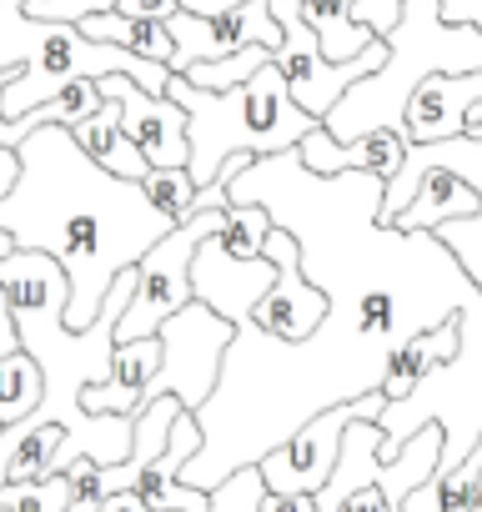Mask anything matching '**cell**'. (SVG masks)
Wrapping results in <instances>:
<instances>
[{
	"instance_id": "cell-20",
	"label": "cell",
	"mask_w": 482,
	"mask_h": 512,
	"mask_svg": "<svg viewBox=\"0 0 482 512\" xmlns=\"http://www.w3.org/2000/svg\"><path fill=\"white\" fill-rule=\"evenodd\" d=\"M141 191L151 196V206L171 221V226H186L191 216H201V186L191 181V171H151L141 181Z\"/></svg>"
},
{
	"instance_id": "cell-14",
	"label": "cell",
	"mask_w": 482,
	"mask_h": 512,
	"mask_svg": "<svg viewBox=\"0 0 482 512\" xmlns=\"http://www.w3.org/2000/svg\"><path fill=\"white\" fill-rule=\"evenodd\" d=\"M472 216H482V191H477L467 176H457V171H447V166H432V171L417 181V196H412V206L397 216L392 231L417 236V231H437V226H447V221H472Z\"/></svg>"
},
{
	"instance_id": "cell-15",
	"label": "cell",
	"mask_w": 482,
	"mask_h": 512,
	"mask_svg": "<svg viewBox=\"0 0 482 512\" xmlns=\"http://www.w3.org/2000/svg\"><path fill=\"white\" fill-rule=\"evenodd\" d=\"M76 146L101 166V171H111V176H121V181H146L151 176V161L136 151V141L121 131V116H116V106L106 101L91 121H81L76 131Z\"/></svg>"
},
{
	"instance_id": "cell-4",
	"label": "cell",
	"mask_w": 482,
	"mask_h": 512,
	"mask_svg": "<svg viewBox=\"0 0 482 512\" xmlns=\"http://www.w3.org/2000/svg\"><path fill=\"white\" fill-rule=\"evenodd\" d=\"M272 16H277V26H282L277 71L287 76L292 101H297L312 121H322V126H327V116L347 101V91H352V86H362V81L382 76V71H387V61H392V46H387V41H377L367 56H357V61H347V66H332V61L322 56L317 31H312V26H307V16H302V0H272Z\"/></svg>"
},
{
	"instance_id": "cell-6",
	"label": "cell",
	"mask_w": 482,
	"mask_h": 512,
	"mask_svg": "<svg viewBox=\"0 0 482 512\" xmlns=\"http://www.w3.org/2000/svg\"><path fill=\"white\" fill-rule=\"evenodd\" d=\"M382 412H387V397L367 392V397H352V402H337V407H322L317 417H307L282 447H272L257 462L267 492H307V497H317L332 482L337 462H342L347 427L352 422H382Z\"/></svg>"
},
{
	"instance_id": "cell-17",
	"label": "cell",
	"mask_w": 482,
	"mask_h": 512,
	"mask_svg": "<svg viewBox=\"0 0 482 512\" xmlns=\"http://www.w3.org/2000/svg\"><path fill=\"white\" fill-rule=\"evenodd\" d=\"M76 26H81V36H91L101 46H116L126 56H141L151 66H166L171 71V61H176V41H171V31L161 21H131V16L106 11V16H86Z\"/></svg>"
},
{
	"instance_id": "cell-16",
	"label": "cell",
	"mask_w": 482,
	"mask_h": 512,
	"mask_svg": "<svg viewBox=\"0 0 482 512\" xmlns=\"http://www.w3.org/2000/svg\"><path fill=\"white\" fill-rule=\"evenodd\" d=\"M302 16L307 26L317 31L322 41V56L332 66H347L357 56H367L382 36H372L362 21H357V0H302Z\"/></svg>"
},
{
	"instance_id": "cell-7",
	"label": "cell",
	"mask_w": 482,
	"mask_h": 512,
	"mask_svg": "<svg viewBox=\"0 0 482 512\" xmlns=\"http://www.w3.org/2000/svg\"><path fill=\"white\" fill-rule=\"evenodd\" d=\"M262 256L277 267V282H272V292L262 297L252 327L267 332V337H277V342H287V347H307V342L327 327V317H332V292L317 287V282L302 272V241H297L287 226H272Z\"/></svg>"
},
{
	"instance_id": "cell-18",
	"label": "cell",
	"mask_w": 482,
	"mask_h": 512,
	"mask_svg": "<svg viewBox=\"0 0 482 512\" xmlns=\"http://www.w3.org/2000/svg\"><path fill=\"white\" fill-rule=\"evenodd\" d=\"M46 402V372L31 352L0 357V427H16L26 417H36V407Z\"/></svg>"
},
{
	"instance_id": "cell-3",
	"label": "cell",
	"mask_w": 482,
	"mask_h": 512,
	"mask_svg": "<svg viewBox=\"0 0 482 512\" xmlns=\"http://www.w3.org/2000/svg\"><path fill=\"white\" fill-rule=\"evenodd\" d=\"M221 231H226V211H201V216H191L186 226H176L166 241H156L141 256V267H136V297H131L126 317L116 322V347L161 337V327L196 302L191 262H196L201 241H211Z\"/></svg>"
},
{
	"instance_id": "cell-27",
	"label": "cell",
	"mask_w": 482,
	"mask_h": 512,
	"mask_svg": "<svg viewBox=\"0 0 482 512\" xmlns=\"http://www.w3.org/2000/svg\"><path fill=\"white\" fill-rule=\"evenodd\" d=\"M16 181H21V151L0 146V201H6V196L16 191Z\"/></svg>"
},
{
	"instance_id": "cell-23",
	"label": "cell",
	"mask_w": 482,
	"mask_h": 512,
	"mask_svg": "<svg viewBox=\"0 0 482 512\" xmlns=\"http://www.w3.org/2000/svg\"><path fill=\"white\" fill-rule=\"evenodd\" d=\"M437 21L452 31H477L482 36V0H437Z\"/></svg>"
},
{
	"instance_id": "cell-12",
	"label": "cell",
	"mask_w": 482,
	"mask_h": 512,
	"mask_svg": "<svg viewBox=\"0 0 482 512\" xmlns=\"http://www.w3.org/2000/svg\"><path fill=\"white\" fill-rule=\"evenodd\" d=\"M407 151H412V141H407V131H402V126L367 131V136H357L352 146L332 141V131H327V126H317V131L297 146L302 166H307L312 176H322V181L347 176V171H362V176H377V181H397V176H402V166H407Z\"/></svg>"
},
{
	"instance_id": "cell-26",
	"label": "cell",
	"mask_w": 482,
	"mask_h": 512,
	"mask_svg": "<svg viewBox=\"0 0 482 512\" xmlns=\"http://www.w3.org/2000/svg\"><path fill=\"white\" fill-rule=\"evenodd\" d=\"M262 512H322V502L307 497V492H267Z\"/></svg>"
},
{
	"instance_id": "cell-24",
	"label": "cell",
	"mask_w": 482,
	"mask_h": 512,
	"mask_svg": "<svg viewBox=\"0 0 482 512\" xmlns=\"http://www.w3.org/2000/svg\"><path fill=\"white\" fill-rule=\"evenodd\" d=\"M116 16H131V21H171L181 16V0H116Z\"/></svg>"
},
{
	"instance_id": "cell-9",
	"label": "cell",
	"mask_w": 482,
	"mask_h": 512,
	"mask_svg": "<svg viewBox=\"0 0 482 512\" xmlns=\"http://www.w3.org/2000/svg\"><path fill=\"white\" fill-rule=\"evenodd\" d=\"M96 86L116 106L121 131L136 141V151L151 161V171H181V166H191V136H186L191 121H186V111L171 96H151L131 76H106Z\"/></svg>"
},
{
	"instance_id": "cell-30",
	"label": "cell",
	"mask_w": 482,
	"mask_h": 512,
	"mask_svg": "<svg viewBox=\"0 0 482 512\" xmlns=\"http://www.w3.org/2000/svg\"><path fill=\"white\" fill-rule=\"evenodd\" d=\"M11 251H16V241H11L6 231H0V256H11Z\"/></svg>"
},
{
	"instance_id": "cell-8",
	"label": "cell",
	"mask_w": 482,
	"mask_h": 512,
	"mask_svg": "<svg viewBox=\"0 0 482 512\" xmlns=\"http://www.w3.org/2000/svg\"><path fill=\"white\" fill-rule=\"evenodd\" d=\"M171 41H176V61H171V76H186L191 66H206V61H226V56H241L252 46H267L272 56L282 51V26L272 16V0H247V6H231L221 16H171L166 21Z\"/></svg>"
},
{
	"instance_id": "cell-11",
	"label": "cell",
	"mask_w": 482,
	"mask_h": 512,
	"mask_svg": "<svg viewBox=\"0 0 482 512\" xmlns=\"http://www.w3.org/2000/svg\"><path fill=\"white\" fill-rule=\"evenodd\" d=\"M482 106V71H432L412 86L402 106V131L412 146L462 141L467 111Z\"/></svg>"
},
{
	"instance_id": "cell-28",
	"label": "cell",
	"mask_w": 482,
	"mask_h": 512,
	"mask_svg": "<svg viewBox=\"0 0 482 512\" xmlns=\"http://www.w3.org/2000/svg\"><path fill=\"white\" fill-rule=\"evenodd\" d=\"M101 512H151V507L141 502V492H116V497L101 502Z\"/></svg>"
},
{
	"instance_id": "cell-1",
	"label": "cell",
	"mask_w": 482,
	"mask_h": 512,
	"mask_svg": "<svg viewBox=\"0 0 482 512\" xmlns=\"http://www.w3.org/2000/svg\"><path fill=\"white\" fill-rule=\"evenodd\" d=\"M0 231L16 251H46L71 282L66 327L86 332L106 307L121 272L166 241L176 226L151 206L141 181L101 171L66 126H46L21 141V181L0 201Z\"/></svg>"
},
{
	"instance_id": "cell-13",
	"label": "cell",
	"mask_w": 482,
	"mask_h": 512,
	"mask_svg": "<svg viewBox=\"0 0 482 512\" xmlns=\"http://www.w3.org/2000/svg\"><path fill=\"white\" fill-rule=\"evenodd\" d=\"M462 357V317L452 312L447 322H437V327H427V332H412L407 342H397L392 352H387V367H382V397H387V407H402V402H412L437 372H447L452 362Z\"/></svg>"
},
{
	"instance_id": "cell-31",
	"label": "cell",
	"mask_w": 482,
	"mask_h": 512,
	"mask_svg": "<svg viewBox=\"0 0 482 512\" xmlns=\"http://www.w3.org/2000/svg\"><path fill=\"white\" fill-rule=\"evenodd\" d=\"M0 432H6V427H0Z\"/></svg>"
},
{
	"instance_id": "cell-10",
	"label": "cell",
	"mask_w": 482,
	"mask_h": 512,
	"mask_svg": "<svg viewBox=\"0 0 482 512\" xmlns=\"http://www.w3.org/2000/svg\"><path fill=\"white\" fill-rule=\"evenodd\" d=\"M272 282H277V267L267 262V256H262V262H236V256L221 251L216 236L201 241L196 262H191L196 302L211 307V312H216L221 322H231V327H247V322L257 317V307H262V297L272 292Z\"/></svg>"
},
{
	"instance_id": "cell-19",
	"label": "cell",
	"mask_w": 482,
	"mask_h": 512,
	"mask_svg": "<svg viewBox=\"0 0 482 512\" xmlns=\"http://www.w3.org/2000/svg\"><path fill=\"white\" fill-rule=\"evenodd\" d=\"M272 211L267 206H226V231L216 236L226 256H236V262H262V246L272 236Z\"/></svg>"
},
{
	"instance_id": "cell-22",
	"label": "cell",
	"mask_w": 482,
	"mask_h": 512,
	"mask_svg": "<svg viewBox=\"0 0 482 512\" xmlns=\"http://www.w3.org/2000/svg\"><path fill=\"white\" fill-rule=\"evenodd\" d=\"M402 16H407V0H357V21L382 41H392L402 31Z\"/></svg>"
},
{
	"instance_id": "cell-2",
	"label": "cell",
	"mask_w": 482,
	"mask_h": 512,
	"mask_svg": "<svg viewBox=\"0 0 482 512\" xmlns=\"http://www.w3.org/2000/svg\"><path fill=\"white\" fill-rule=\"evenodd\" d=\"M166 96L186 111V136H191V181L206 191L216 186L221 166L231 156H287L297 151L322 121H312L292 91H287V76L277 71V61L267 71H257L247 86L236 91H196L186 76H171Z\"/></svg>"
},
{
	"instance_id": "cell-29",
	"label": "cell",
	"mask_w": 482,
	"mask_h": 512,
	"mask_svg": "<svg viewBox=\"0 0 482 512\" xmlns=\"http://www.w3.org/2000/svg\"><path fill=\"white\" fill-rule=\"evenodd\" d=\"M462 141H472V146H482V106H477V111H467V126H462Z\"/></svg>"
},
{
	"instance_id": "cell-5",
	"label": "cell",
	"mask_w": 482,
	"mask_h": 512,
	"mask_svg": "<svg viewBox=\"0 0 482 512\" xmlns=\"http://www.w3.org/2000/svg\"><path fill=\"white\" fill-rule=\"evenodd\" d=\"M231 342H236V327L221 322L211 307L191 302L186 312H176L161 327V372L141 392V407L161 402V397H176L186 412H201L216 397L221 362H226Z\"/></svg>"
},
{
	"instance_id": "cell-21",
	"label": "cell",
	"mask_w": 482,
	"mask_h": 512,
	"mask_svg": "<svg viewBox=\"0 0 482 512\" xmlns=\"http://www.w3.org/2000/svg\"><path fill=\"white\" fill-rule=\"evenodd\" d=\"M277 56L267 51V46H252V51H241V56H226V61H206V66H191L186 71V81L196 86V91H236V86H247L257 71H267Z\"/></svg>"
},
{
	"instance_id": "cell-25",
	"label": "cell",
	"mask_w": 482,
	"mask_h": 512,
	"mask_svg": "<svg viewBox=\"0 0 482 512\" xmlns=\"http://www.w3.org/2000/svg\"><path fill=\"white\" fill-rule=\"evenodd\" d=\"M16 352H26L21 347V322H16V307H11L6 287H0V357H16Z\"/></svg>"
}]
</instances>
